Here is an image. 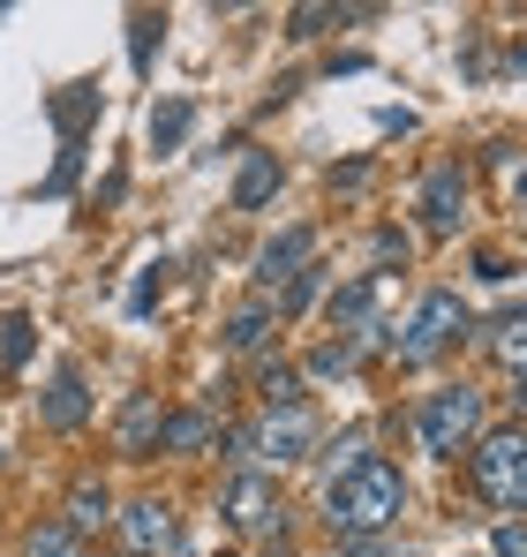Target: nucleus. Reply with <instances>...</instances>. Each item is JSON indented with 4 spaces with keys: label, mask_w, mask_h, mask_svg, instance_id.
Segmentation results:
<instances>
[{
    "label": "nucleus",
    "mask_w": 527,
    "mask_h": 557,
    "mask_svg": "<svg viewBox=\"0 0 527 557\" xmlns=\"http://www.w3.org/2000/svg\"><path fill=\"white\" fill-rule=\"evenodd\" d=\"M407 512V474L377 453H361L354 467H340L324 482V528L332 543H369V535H392Z\"/></svg>",
    "instance_id": "1"
},
{
    "label": "nucleus",
    "mask_w": 527,
    "mask_h": 557,
    "mask_svg": "<svg viewBox=\"0 0 527 557\" xmlns=\"http://www.w3.org/2000/svg\"><path fill=\"white\" fill-rule=\"evenodd\" d=\"M286 182V166H279V151H249L242 159V174H234V211H264L271 196Z\"/></svg>",
    "instance_id": "15"
},
{
    "label": "nucleus",
    "mask_w": 527,
    "mask_h": 557,
    "mask_svg": "<svg viewBox=\"0 0 527 557\" xmlns=\"http://www.w3.org/2000/svg\"><path fill=\"white\" fill-rule=\"evenodd\" d=\"M271 324H279V301H242V309H234V317H226V332H219V339H226V355H257L264 339H271Z\"/></svg>",
    "instance_id": "16"
},
{
    "label": "nucleus",
    "mask_w": 527,
    "mask_h": 557,
    "mask_svg": "<svg viewBox=\"0 0 527 557\" xmlns=\"http://www.w3.org/2000/svg\"><path fill=\"white\" fill-rule=\"evenodd\" d=\"M513 61H520V69H527V46H513Z\"/></svg>",
    "instance_id": "33"
},
{
    "label": "nucleus",
    "mask_w": 527,
    "mask_h": 557,
    "mask_svg": "<svg viewBox=\"0 0 527 557\" xmlns=\"http://www.w3.org/2000/svg\"><path fill=\"white\" fill-rule=\"evenodd\" d=\"M61 520H69L76 535H98V528H113V490H106L98 474H76V482H69V505H61Z\"/></svg>",
    "instance_id": "13"
},
{
    "label": "nucleus",
    "mask_w": 527,
    "mask_h": 557,
    "mask_svg": "<svg viewBox=\"0 0 527 557\" xmlns=\"http://www.w3.org/2000/svg\"><path fill=\"white\" fill-rule=\"evenodd\" d=\"M467 482H475V497H482L498 520H527V430H520V422L475 437V453H467Z\"/></svg>",
    "instance_id": "2"
},
{
    "label": "nucleus",
    "mask_w": 527,
    "mask_h": 557,
    "mask_svg": "<svg viewBox=\"0 0 527 557\" xmlns=\"http://www.w3.org/2000/svg\"><path fill=\"white\" fill-rule=\"evenodd\" d=\"M159 38H167V15H159V8H136V15H128V61H136V76H151Z\"/></svg>",
    "instance_id": "19"
},
{
    "label": "nucleus",
    "mask_w": 527,
    "mask_h": 557,
    "mask_svg": "<svg viewBox=\"0 0 527 557\" xmlns=\"http://www.w3.org/2000/svg\"><path fill=\"white\" fill-rule=\"evenodd\" d=\"M369 249H377V264H407V257H415V242H407L400 226H377V242H369Z\"/></svg>",
    "instance_id": "26"
},
{
    "label": "nucleus",
    "mask_w": 527,
    "mask_h": 557,
    "mask_svg": "<svg viewBox=\"0 0 527 557\" xmlns=\"http://www.w3.org/2000/svg\"><path fill=\"white\" fill-rule=\"evenodd\" d=\"M159 430H167V399L159 392H128V407L113 422V453L121 460H151L159 453Z\"/></svg>",
    "instance_id": "10"
},
{
    "label": "nucleus",
    "mask_w": 527,
    "mask_h": 557,
    "mask_svg": "<svg viewBox=\"0 0 527 557\" xmlns=\"http://www.w3.org/2000/svg\"><path fill=\"white\" fill-rule=\"evenodd\" d=\"M219 512H226L234 535H271V528H279V474L242 467V474L219 490Z\"/></svg>",
    "instance_id": "6"
},
{
    "label": "nucleus",
    "mask_w": 527,
    "mask_h": 557,
    "mask_svg": "<svg viewBox=\"0 0 527 557\" xmlns=\"http://www.w3.org/2000/svg\"><path fill=\"white\" fill-rule=\"evenodd\" d=\"M369 174H377V166H369V159H347V166H332V188H369Z\"/></svg>",
    "instance_id": "28"
},
{
    "label": "nucleus",
    "mask_w": 527,
    "mask_h": 557,
    "mask_svg": "<svg viewBox=\"0 0 527 557\" xmlns=\"http://www.w3.org/2000/svg\"><path fill=\"white\" fill-rule=\"evenodd\" d=\"M332 23H354V8H294L286 15V38H324Z\"/></svg>",
    "instance_id": "24"
},
{
    "label": "nucleus",
    "mask_w": 527,
    "mask_h": 557,
    "mask_svg": "<svg viewBox=\"0 0 527 557\" xmlns=\"http://www.w3.org/2000/svg\"><path fill=\"white\" fill-rule=\"evenodd\" d=\"M204 445H219V414L211 407H167L159 453H204Z\"/></svg>",
    "instance_id": "14"
},
{
    "label": "nucleus",
    "mask_w": 527,
    "mask_h": 557,
    "mask_svg": "<svg viewBox=\"0 0 527 557\" xmlns=\"http://www.w3.org/2000/svg\"><path fill=\"white\" fill-rule=\"evenodd\" d=\"M490 557H527V520H498V550Z\"/></svg>",
    "instance_id": "27"
},
{
    "label": "nucleus",
    "mask_w": 527,
    "mask_h": 557,
    "mask_svg": "<svg viewBox=\"0 0 527 557\" xmlns=\"http://www.w3.org/2000/svg\"><path fill=\"white\" fill-rule=\"evenodd\" d=\"M324 286H332V272H324V264H302V272H294V286L279 294V317H302V309H309Z\"/></svg>",
    "instance_id": "22"
},
{
    "label": "nucleus",
    "mask_w": 527,
    "mask_h": 557,
    "mask_svg": "<svg viewBox=\"0 0 527 557\" xmlns=\"http://www.w3.org/2000/svg\"><path fill=\"white\" fill-rule=\"evenodd\" d=\"M302 264H317V226H286V234H271V242L257 249V286H264V301H271V294H286Z\"/></svg>",
    "instance_id": "9"
},
{
    "label": "nucleus",
    "mask_w": 527,
    "mask_h": 557,
    "mask_svg": "<svg viewBox=\"0 0 527 557\" xmlns=\"http://www.w3.org/2000/svg\"><path fill=\"white\" fill-rule=\"evenodd\" d=\"M377 324H384V317H377V272L332 294V332H377Z\"/></svg>",
    "instance_id": "17"
},
{
    "label": "nucleus",
    "mask_w": 527,
    "mask_h": 557,
    "mask_svg": "<svg viewBox=\"0 0 527 557\" xmlns=\"http://www.w3.org/2000/svg\"><path fill=\"white\" fill-rule=\"evenodd\" d=\"M467 324H475V317H467V301H459L452 286H430V294L415 301V317L392 332V355H400L407 370H422V362H438L444 347H459V339H467Z\"/></svg>",
    "instance_id": "4"
},
{
    "label": "nucleus",
    "mask_w": 527,
    "mask_h": 557,
    "mask_svg": "<svg viewBox=\"0 0 527 557\" xmlns=\"http://www.w3.org/2000/svg\"><path fill=\"white\" fill-rule=\"evenodd\" d=\"M113 528H121V550L128 557L174 550V505H167V497H128V505L113 512Z\"/></svg>",
    "instance_id": "8"
},
{
    "label": "nucleus",
    "mask_w": 527,
    "mask_h": 557,
    "mask_svg": "<svg viewBox=\"0 0 527 557\" xmlns=\"http://www.w3.org/2000/svg\"><path fill=\"white\" fill-rule=\"evenodd\" d=\"M188 121H196V106H188V98H167V106L151 113V144H159V151H174L181 136H188Z\"/></svg>",
    "instance_id": "23"
},
{
    "label": "nucleus",
    "mask_w": 527,
    "mask_h": 557,
    "mask_svg": "<svg viewBox=\"0 0 527 557\" xmlns=\"http://www.w3.org/2000/svg\"><path fill=\"white\" fill-rule=\"evenodd\" d=\"M377 347H392V332H384V324H377V332H332V339L309 355V376H354Z\"/></svg>",
    "instance_id": "12"
},
{
    "label": "nucleus",
    "mask_w": 527,
    "mask_h": 557,
    "mask_svg": "<svg viewBox=\"0 0 527 557\" xmlns=\"http://www.w3.org/2000/svg\"><path fill=\"white\" fill-rule=\"evenodd\" d=\"M38 422H46V430H84L90 422V392H84V370H76V362H61L53 384L38 392Z\"/></svg>",
    "instance_id": "11"
},
{
    "label": "nucleus",
    "mask_w": 527,
    "mask_h": 557,
    "mask_svg": "<svg viewBox=\"0 0 527 557\" xmlns=\"http://www.w3.org/2000/svg\"><path fill=\"white\" fill-rule=\"evenodd\" d=\"M520 203H527V174H520Z\"/></svg>",
    "instance_id": "35"
},
{
    "label": "nucleus",
    "mask_w": 527,
    "mask_h": 557,
    "mask_svg": "<svg viewBox=\"0 0 527 557\" xmlns=\"http://www.w3.org/2000/svg\"><path fill=\"white\" fill-rule=\"evenodd\" d=\"M257 399L264 407H302V370H294V362H264L257 370Z\"/></svg>",
    "instance_id": "20"
},
{
    "label": "nucleus",
    "mask_w": 527,
    "mask_h": 557,
    "mask_svg": "<svg viewBox=\"0 0 527 557\" xmlns=\"http://www.w3.org/2000/svg\"><path fill=\"white\" fill-rule=\"evenodd\" d=\"M159 286H167V264H151V272L136 278V294H128V309H151V294H159Z\"/></svg>",
    "instance_id": "29"
},
{
    "label": "nucleus",
    "mask_w": 527,
    "mask_h": 557,
    "mask_svg": "<svg viewBox=\"0 0 527 557\" xmlns=\"http://www.w3.org/2000/svg\"><path fill=\"white\" fill-rule=\"evenodd\" d=\"M490 355H498L513 376H527V317H505V324L490 332Z\"/></svg>",
    "instance_id": "21"
},
{
    "label": "nucleus",
    "mask_w": 527,
    "mask_h": 557,
    "mask_svg": "<svg viewBox=\"0 0 527 557\" xmlns=\"http://www.w3.org/2000/svg\"><path fill=\"white\" fill-rule=\"evenodd\" d=\"M332 557H392V543H384V535H369V543H340Z\"/></svg>",
    "instance_id": "30"
},
{
    "label": "nucleus",
    "mask_w": 527,
    "mask_h": 557,
    "mask_svg": "<svg viewBox=\"0 0 527 557\" xmlns=\"http://www.w3.org/2000/svg\"><path fill=\"white\" fill-rule=\"evenodd\" d=\"M415 203H422V226H430L438 242H452L459 219H467V166H459V159H438V166L422 174V196H415Z\"/></svg>",
    "instance_id": "7"
},
{
    "label": "nucleus",
    "mask_w": 527,
    "mask_h": 557,
    "mask_svg": "<svg viewBox=\"0 0 527 557\" xmlns=\"http://www.w3.org/2000/svg\"><path fill=\"white\" fill-rule=\"evenodd\" d=\"M0 362H8V370L30 362V317H8V324H0Z\"/></svg>",
    "instance_id": "25"
},
{
    "label": "nucleus",
    "mask_w": 527,
    "mask_h": 557,
    "mask_svg": "<svg viewBox=\"0 0 527 557\" xmlns=\"http://www.w3.org/2000/svg\"><path fill=\"white\" fill-rule=\"evenodd\" d=\"M475 272H482V278H513V264H505L498 249H482V257H475Z\"/></svg>",
    "instance_id": "31"
},
{
    "label": "nucleus",
    "mask_w": 527,
    "mask_h": 557,
    "mask_svg": "<svg viewBox=\"0 0 527 557\" xmlns=\"http://www.w3.org/2000/svg\"><path fill=\"white\" fill-rule=\"evenodd\" d=\"M249 437V453L264 460V474L271 467H302L309 453H317V422H309V407H264L257 430H242Z\"/></svg>",
    "instance_id": "5"
},
{
    "label": "nucleus",
    "mask_w": 527,
    "mask_h": 557,
    "mask_svg": "<svg viewBox=\"0 0 527 557\" xmlns=\"http://www.w3.org/2000/svg\"><path fill=\"white\" fill-rule=\"evenodd\" d=\"M513 407H520V414H527V376H513Z\"/></svg>",
    "instance_id": "32"
},
{
    "label": "nucleus",
    "mask_w": 527,
    "mask_h": 557,
    "mask_svg": "<svg viewBox=\"0 0 527 557\" xmlns=\"http://www.w3.org/2000/svg\"><path fill=\"white\" fill-rule=\"evenodd\" d=\"M23 557H84V535L53 512V520H38V528L23 535Z\"/></svg>",
    "instance_id": "18"
},
{
    "label": "nucleus",
    "mask_w": 527,
    "mask_h": 557,
    "mask_svg": "<svg viewBox=\"0 0 527 557\" xmlns=\"http://www.w3.org/2000/svg\"><path fill=\"white\" fill-rule=\"evenodd\" d=\"M407 430H415V445H422L430 460L475 453V437H482V392H475V384H438V392H422L415 414H407Z\"/></svg>",
    "instance_id": "3"
},
{
    "label": "nucleus",
    "mask_w": 527,
    "mask_h": 557,
    "mask_svg": "<svg viewBox=\"0 0 527 557\" xmlns=\"http://www.w3.org/2000/svg\"><path fill=\"white\" fill-rule=\"evenodd\" d=\"M264 557H294V550H286V543H279V550H264Z\"/></svg>",
    "instance_id": "34"
}]
</instances>
